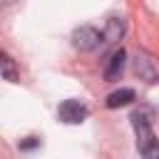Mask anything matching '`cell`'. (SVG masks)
Instances as JSON below:
<instances>
[{
  "label": "cell",
  "instance_id": "6da1fadb",
  "mask_svg": "<svg viewBox=\"0 0 159 159\" xmlns=\"http://www.w3.org/2000/svg\"><path fill=\"white\" fill-rule=\"evenodd\" d=\"M132 124L137 132V147L144 159H159V139L152 132V119L144 109H137L132 114Z\"/></svg>",
  "mask_w": 159,
  "mask_h": 159
},
{
  "label": "cell",
  "instance_id": "7a4b0ae2",
  "mask_svg": "<svg viewBox=\"0 0 159 159\" xmlns=\"http://www.w3.org/2000/svg\"><path fill=\"white\" fill-rule=\"evenodd\" d=\"M102 40H104V35H102L99 30L89 27V25H84V27H77V30H75V35H72V45H75L77 50H82V52H89V50H94V47H97Z\"/></svg>",
  "mask_w": 159,
  "mask_h": 159
},
{
  "label": "cell",
  "instance_id": "3957f363",
  "mask_svg": "<svg viewBox=\"0 0 159 159\" xmlns=\"http://www.w3.org/2000/svg\"><path fill=\"white\" fill-rule=\"evenodd\" d=\"M60 119L62 122H67V124H80V122H84L87 119V114H89V109L82 104V102H77V99H65L62 104H60Z\"/></svg>",
  "mask_w": 159,
  "mask_h": 159
},
{
  "label": "cell",
  "instance_id": "277c9868",
  "mask_svg": "<svg viewBox=\"0 0 159 159\" xmlns=\"http://www.w3.org/2000/svg\"><path fill=\"white\" fill-rule=\"evenodd\" d=\"M124 62H127V52L119 47V50H114L112 55H109V60H107V67H104V80L107 82H114V80H119V75H122V70H124Z\"/></svg>",
  "mask_w": 159,
  "mask_h": 159
},
{
  "label": "cell",
  "instance_id": "5b68a950",
  "mask_svg": "<svg viewBox=\"0 0 159 159\" xmlns=\"http://www.w3.org/2000/svg\"><path fill=\"white\" fill-rule=\"evenodd\" d=\"M132 99H134V89L124 87V89H117V92H112V94L107 97V107H109V109H114V107H124V104H129Z\"/></svg>",
  "mask_w": 159,
  "mask_h": 159
},
{
  "label": "cell",
  "instance_id": "8992f818",
  "mask_svg": "<svg viewBox=\"0 0 159 159\" xmlns=\"http://www.w3.org/2000/svg\"><path fill=\"white\" fill-rule=\"evenodd\" d=\"M0 65H2V77H5L7 82H17V72H15V65H12V60L7 57V52L0 55Z\"/></svg>",
  "mask_w": 159,
  "mask_h": 159
},
{
  "label": "cell",
  "instance_id": "52a82bcc",
  "mask_svg": "<svg viewBox=\"0 0 159 159\" xmlns=\"http://www.w3.org/2000/svg\"><path fill=\"white\" fill-rule=\"evenodd\" d=\"M124 32V22L119 20V17H112L109 20V25H107V32H104V37L107 40H119V35Z\"/></svg>",
  "mask_w": 159,
  "mask_h": 159
},
{
  "label": "cell",
  "instance_id": "ba28073f",
  "mask_svg": "<svg viewBox=\"0 0 159 159\" xmlns=\"http://www.w3.org/2000/svg\"><path fill=\"white\" fill-rule=\"evenodd\" d=\"M37 144H40V142H37L35 137H27V142H22L20 149H32V147H37Z\"/></svg>",
  "mask_w": 159,
  "mask_h": 159
}]
</instances>
